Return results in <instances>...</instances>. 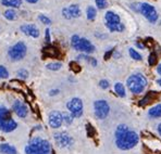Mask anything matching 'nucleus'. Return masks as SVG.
Returning a JSON list of instances; mask_svg holds the SVG:
<instances>
[{"instance_id": "f257e3e1", "label": "nucleus", "mask_w": 161, "mask_h": 154, "mask_svg": "<svg viewBox=\"0 0 161 154\" xmlns=\"http://www.w3.org/2000/svg\"><path fill=\"white\" fill-rule=\"evenodd\" d=\"M139 141L138 135L129 129L126 125H119L115 129V144L121 150H130Z\"/></svg>"}, {"instance_id": "f03ea898", "label": "nucleus", "mask_w": 161, "mask_h": 154, "mask_svg": "<svg viewBox=\"0 0 161 154\" xmlns=\"http://www.w3.org/2000/svg\"><path fill=\"white\" fill-rule=\"evenodd\" d=\"M127 88L132 93H141L147 85V79L143 74H134L131 75L126 80Z\"/></svg>"}, {"instance_id": "7ed1b4c3", "label": "nucleus", "mask_w": 161, "mask_h": 154, "mask_svg": "<svg viewBox=\"0 0 161 154\" xmlns=\"http://www.w3.org/2000/svg\"><path fill=\"white\" fill-rule=\"evenodd\" d=\"M27 53V47L24 42L19 41L15 45H13L8 51L9 58L12 61H21L25 58Z\"/></svg>"}, {"instance_id": "20e7f679", "label": "nucleus", "mask_w": 161, "mask_h": 154, "mask_svg": "<svg viewBox=\"0 0 161 154\" xmlns=\"http://www.w3.org/2000/svg\"><path fill=\"white\" fill-rule=\"evenodd\" d=\"M94 110H95V115H96L97 118L105 119L109 115L110 106H109V103L106 100H97L94 102Z\"/></svg>"}, {"instance_id": "39448f33", "label": "nucleus", "mask_w": 161, "mask_h": 154, "mask_svg": "<svg viewBox=\"0 0 161 154\" xmlns=\"http://www.w3.org/2000/svg\"><path fill=\"white\" fill-rule=\"evenodd\" d=\"M67 108L73 117L79 118L83 115V102L80 98L71 99L67 104Z\"/></svg>"}, {"instance_id": "423d86ee", "label": "nucleus", "mask_w": 161, "mask_h": 154, "mask_svg": "<svg viewBox=\"0 0 161 154\" xmlns=\"http://www.w3.org/2000/svg\"><path fill=\"white\" fill-rule=\"evenodd\" d=\"M53 138L56 143L58 144V146L60 148H67L70 146L73 143V139L68 132L65 131H61V132H57L53 135Z\"/></svg>"}, {"instance_id": "0eeeda50", "label": "nucleus", "mask_w": 161, "mask_h": 154, "mask_svg": "<svg viewBox=\"0 0 161 154\" xmlns=\"http://www.w3.org/2000/svg\"><path fill=\"white\" fill-rule=\"evenodd\" d=\"M141 13L145 16L150 23H155L158 20V13L156 9L149 3H142Z\"/></svg>"}, {"instance_id": "6e6552de", "label": "nucleus", "mask_w": 161, "mask_h": 154, "mask_svg": "<svg viewBox=\"0 0 161 154\" xmlns=\"http://www.w3.org/2000/svg\"><path fill=\"white\" fill-rule=\"evenodd\" d=\"M48 122H49V126L51 128H59L61 127L63 123V117H62V113L59 112V111H53V112L49 113V117H48Z\"/></svg>"}, {"instance_id": "1a4fd4ad", "label": "nucleus", "mask_w": 161, "mask_h": 154, "mask_svg": "<svg viewBox=\"0 0 161 154\" xmlns=\"http://www.w3.org/2000/svg\"><path fill=\"white\" fill-rule=\"evenodd\" d=\"M12 110L15 112V114L21 118H24L28 115V108L25 103H23L20 100H15L12 105Z\"/></svg>"}, {"instance_id": "9d476101", "label": "nucleus", "mask_w": 161, "mask_h": 154, "mask_svg": "<svg viewBox=\"0 0 161 154\" xmlns=\"http://www.w3.org/2000/svg\"><path fill=\"white\" fill-rule=\"evenodd\" d=\"M18 128V123L12 117L6 118L0 122V130L3 132H12Z\"/></svg>"}, {"instance_id": "9b49d317", "label": "nucleus", "mask_w": 161, "mask_h": 154, "mask_svg": "<svg viewBox=\"0 0 161 154\" xmlns=\"http://www.w3.org/2000/svg\"><path fill=\"white\" fill-rule=\"evenodd\" d=\"M21 32L25 34L26 36H31L33 38H38L40 33L39 29L35 24H25L21 26Z\"/></svg>"}, {"instance_id": "f8f14e48", "label": "nucleus", "mask_w": 161, "mask_h": 154, "mask_svg": "<svg viewBox=\"0 0 161 154\" xmlns=\"http://www.w3.org/2000/svg\"><path fill=\"white\" fill-rule=\"evenodd\" d=\"M42 139L39 138V137H36V138H33L32 140L30 141V143L25 146L24 152L25 154H34L35 152L40 149V144H42Z\"/></svg>"}, {"instance_id": "ddd939ff", "label": "nucleus", "mask_w": 161, "mask_h": 154, "mask_svg": "<svg viewBox=\"0 0 161 154\" xmlns=\"http://www.w3.org/2000/svg\"><path fill=\"white\" fill-rule=\"evenodd\" d=\"M75 50H79L85 53H92L95 51V47L94 45H92V42L86 38H80V42L77 45V47L75 48Z\"/></svg>"}, {"instance_id": "4468645a", "label": "nucleus", "mask_w": 161, "mask_h": 154, "mask_svg": "<svg viewBox=\"0 0 161 154\" xmlns=\"http://www.w3.org/2000/svg\"><path fill=\"white\" fill-rule=\"evenodd\" d=\"M0 153L2 154H18V151L13 146L9 143H1L0 144Z\"/></svg>"}, {"instance_id": "2eb2a0df", "label": "nucleus", "mask_w": 161, "mask_h": 154, "mask_svg": "<svg viewBox=\"0 0 161 154\" xmlns=\"http://www.w3.org/2000/svg\"><path fill=\"white\" fill-rule=\"evenodd\" d=\"M50 152H51V146L49 141L42 139V144H40V149L34 154H50Z\"/></svg>"}, {"instance_id": "dca6fc26", "label": "nucleus", "mask_w": 161, "mask_h": 154, "mask_svg": "<svg viewBox=\"0 0 161 154\" xmlns=\"http://www.w3.org/2000/svg\"><path fill=\"white\" fill-rule=\"evenodd\" d=\"M105 18H106L107 23H109V24H118V23H121L120 16L118 15V14H115L114 12H112V11H108V12L106 13Z\"/></svg>"}, {"instance_id": "f3484780", "label": "nucleus", "mask_w": 161, "mask_h": 154, "mask_svg": "<svg viewBox=\"0 0 161 154\" xmlns=\"http://www.w3.org/2000/svg\"><path fill=\"white\" fill-rule=\"evenodd\" d=\"M1 3L9 8H20L22 6V0H1Z\"/></svg>"}, {"instance_id": "a211bd4d", "label": "nucleus", "mask_w": 161, "mask_h": 154, "mask_svg": "<svg viewBox=\"0 0 161 154\" xmlns=\"http://www.w3.org/2000/svg\"><path fill=\"white\" fill-rule=\"evenodd\" d=\"M148 115L153 118L161 117V104H157V105L153 106V108L148 111Z\"/></svg>"}, {"instance_id": "6ab92c4d", "label": "nucleus", "mask_w": 161, "mask_h": 154, "mask_svg": "<svg viewBox=\"0 0 161 154\" xmlns=\"http://www.w3.org/2000/svg\"><path fill=\"white\" fill-rule=\"evenodd\" d=\"M69 11H70V14L72 18H79L80 15V9L77 4H71L69 7Z\"/></svg>"}, {"instance_id": "aec40b11", "label": "nucleus", "mask_w": 161, "mask_h": 154, "mask_svg": "<svg viewBox=\"0 0 161 154\" xmlns=\"http://www.w3.org/2000/svg\"><path fill=\"white\" fill-rule=\"evenodd\" d=\"M4 18L7 19V20L9 21H14L18 19V13L15 12V10H13V9H9V10H6L3 13Z\"/></svg>"}, {"instance_id": "412c9836", "label": "nucleus", "mask_w": 161, "mask_h": 154, "mask_svg": "<svg viewBox=\"0 0 161 154\" xmlns=\"http://www.w3.org/2000/svg\"><path fill=\"white\" fill-rule=\"evenodd\" d=\"M106 26H107L111 32H123L124 30V25L122 23H118V24H109V23H106Z\"/></svg>"}, {"instance_id": "4be33fe9", "label": "nucleus", "mask_w": 161, "mask_h": 154, "mask_svg": "<svg viewBox=\"0 0 161 154\" xmlns=\"http://www.w3.org/2000/svg\"><path fill=\"white\" fill-rule=\"evenodd\" d=\"M114 90H115V92H117L118 96L122 97V98L125 97V88H124V86H123V84L117 82V84L114 85Z\"/></svg>"}, {"instance_id": "5701e85b", "label": "nucleus", "mask_w": 161, "mask_h": 154, "mask_svg": "<svg viewBox=\"0 0 161 154\" xmlns=\"http://www.w3.org/2000/svg\"><path fill=\"white\" fill-rule=\"evenodd\" d=\"M9 117H11L10 111H9L6 106H0V122Z\"/></svg>"}, {"instance_id": "b1692460", "label": "nucleus", "mask_w": 161, "mask_h": 154, "mask_svg": "<svg viewBox=\"0 0 161 154\" xmlns=\"http://www.w3.org/2000/svg\"><path fill=\"white\" fill-rule=\"evenodd\" d=\"M86 14H87V19H88L89 21H94L95 18H96L97 11H96V9H95L93 6H91V7H88V8H87Z\"/></svg>"}, {"instance_id": "393cba45", "label": "nucleus", "mask_w": 161, "mask_h": 154, "mask_svg": "<svg viewBox=\"0 0 161 154\" xmlns=\"http://www.w3.org/2000/svg\"><path fill=\"white\" fill-rule=\"evenodd\" d=\"M62 67V64L60 62H53V63H49L47 64V68L50 71H58Z\"/></svg>"}, {"instance_id": "a878e982", "label": "nucleus", "mask_w": 161, "mask_h": 154, "mask_svg": "<svg viewBox=\"0 0 161 154\" xmlns=\"http://www.w3.org/2000/svg\"><path fill=\"white\" fill-rule=\"evenodd\" d=\"M9 77V71L6 68V66L0 65V79H7Z\"/></svg>"}, {"instance_id": "bb28decb", "label": "nucleus", "mask_w": 161, "mask_h": 154, "mask_svg": "<svg viewBox=\"0 0 161 154\" xmlns=\"http://www.w3.org/2000/svg\"><path fill=\"white\" fill-rule=\"evenodd\" d=\"M16 75H18V77L22 78V79H27L28 78V72L25 68H20V70H18Z\"/></svg>"}, {"instance_id": "cd10ccee", "label": "nucleus", "mask_w": 161, "mask_h": 154, "mask_svg": "<svg viewBox=\"0 0 161 154\" xmlns=\"http://www.w3.org/2000/svg\"><path fill=\"white\" fill-rule=\"evenodd\" d=\"M62 117H63V122H64L67 125L72 124L73 118H74L71 114H69V113H62Z\"/></svg>"}, {"instance_id": "c85d7f7f", "label": "nucleus", "mask_w": 161, "mask_h": 154, "mask_svg": "<svg viewBox=\"0 0 161 154\" xmlns=\"http://www.w3.org/2000/svg\"><path fill=\"white\" fill-rule=\"evenodd\" d=\"M157 61H158V58H157V54L155 53V52H153V53L149 56V59H148V63L150 66H153L157 64Z\"/></svg>"}, {"instance_id": "c756f323", "label": "nucleus", "mask_w": 161, "mask_h": 154, "mask_svg": "<svg viewBox=\"0 0 161 154\" xmlns=\"http://www.w3.org/2000/svg\"><path fill=\"white\" fill-rule=\"evenodd\" d=\"M130 56H131L132 59H134V60H136V61H141L142 60V56L137 51H135L133 48L130 49Z\"/></svg>"}, {"instance_id": "7c9ffc66", "label": "nucleus", "mask_w": 161, "mask_h": 154, "mask_svg": "<svg viewBox=\"0 0 161 154\" xmlns=\"http://www.w3.org/2000/svg\"><path fill=\"white\" fill-rule=\"evenodd\" d=\"M38 20L40 21L42 23H44V24H47V25H49L51 23V20L48 18V16H46V15H44V14H39L38 15Z\"/></svg>"}, {"instance_id": "2f4dec72", "label": "nucleus", "mask_w": 161, "mask_h": 154, "mask_svg": "<svg viewBox=\"0 0 161 154\" xmlns=\"http://www.w3.org/2000/svg\"><path fill=\"white\" fill-rule=\"evenodd\" d=\"M80 37L77 36V35H73L72 36V38H71V45H72V47L73 48H76L77 47V45H79V42H80Z\"/></svg>"}, {"instance_id": "473e14b6", "label": "nucleus", "mask_w": 161, "mask_h": 154, "mask_svg": "<svg viewBox=\"0 0 161 154\" xmlns=\"http://www.w3.org/2000/svg\"><path fill=\"white\" fill-rule=\"evenodd\" d=\"M45 52L47 53L48 56H58V52L54 48H46L45 49Z\"/></svg>"}, {"instance_id": "72a5a7b5", "label": "nucleus", "mask_w": 161, "mask_h": 154, "mask_svg": "<svg viewBox=\"0 0 161 154\" xmlns=\"http://www.w3.org/2000/svg\"><path fill=\"white\" fill-rule=\"evenodd\" d=\"M96 1V4L99 9H105L107 7V0H95Z\"/></svg>"}, {"instance_id": "f704fd0d", "label": "nucleus", "mask_w": 161, "mask_h": 154, "mask_svg": "<svg viewBox=\"0 0 161 154\" xmlns=\"http://www.w3.org/2000/svg\"><path fill=\"white\" fill-rule=\"evenodd\" d=\"M99 86H100V88H103V89H108L109 86H110V84H109L108 80L103 79V80H100V82H99Z\"/></svg>"}, {"instance_id": "c9c22d12", "label": "nucleus", "mask_w": 161, "mask_h": 154, "mask_svg": "<svg viewBox=\"0 0 161 154\" xmlns=\"http://www.w3.org/2000/svg\"><path fill=\"white\" fill-rule=\"evenodd\" d=\"M62 14H63V16H64L67 20H70V19H72V16H71V14H70V11H69V8H64L62 10Z\"/></svg>"}, {"instance_id": "e433bc0d", "label": "nucleus", "mask_w": 161, "mask_h": 154, "mask_svg": "<svg viewBox=\"0 0 161 154\" xmlns=\"http://www.w3.org/2000/svg\"><path fill=\"white\" fill-rule=\"evenodd\" d=\"M71 68H72L74 72H80V65H77L75 62H72L71 63Z\"/></svg>"}, {"instance_id": "4c0bfd02", "label": "nucleus", "mask_w": 161, "mask_h": 154, "mask_svg": "<svg viewBox=\"0 0 161 154\" xmlns=\"http://www.w3.org/2000/svg\"><path fill=\"white\" fill-rule=\"evenodd\" d=\"M87 61H88V62L91 63V64L93 65V66H97V60L95 58H92V56H89Z\"/></svg>"}, {"instance_id": "58836bf2", "label": "nucleus", "mask_w": 161, "mask_h": 154, "mask_svg": "<svg viewBox=\"0 0 161 154\" xmlns=\"http://www.w3.org/2000/svg\"><path fill=\"white\" fill-rule=\"evenodd\" d=\"M46 41L50 42V30H49V28L46 29Z\"/></svg>"}, {"instance_id": "ea45409f", "label": "nucleus", "mask_w": 161, "mask_h": 154, "mask_svg": "<svg viewBox=\"0 0 161 154\" xmlns=\"http://www.w3.org/2000/svg\"><path fill=\"white\" fill-rule=\"evenodd\" d=\"M58 93H59L58 89H53V90H51V91L49 92V94H50V96H54V94H58Z\"/></svg>"}, {"instance_id": "a19ab883", "label": "nucleus", "mask_w": 161, "mask_h": 154, "mask_svg": "<svg viewBox=\"0 0 161 154\" xmlns=\"http://www.w3.org/2000/svg\"><path fill=\"white\" fill-rule=\"evenodd\" d=\"M157 72L159 73V75H161V64L158 65V67H157Z\"/></svg>"}, {"instance_id": "79ce46f5", "label": "nucleus", "mask_w": 161, "mask_h": 154, "mask_svg": "<svg viewBox=\"0 0 161 154\" xmlns=\"http://www.w3.org/2000/svg\"><path fill=\"white\" fill-rule=\"evenodd\" d=\"M27 2H30V3H36L38 0H26Z\"/></svg>"}, {"instance_id": "37998d69", "label": "nucleus", "mask_w": 161, "mask_h": 154, "mask_svg": "<svg viewBox=\"0 0 161 154\" xmlns=\"http://www.w3.org/2000/svg\"><path fill=\"white\" fill-rule=\"evenodd\" d=\"M158 132H159V135L161 136V124L158 125Z\"/></svg>"}, {"instance_id": "c03bdc74", "label": "nucleus", "mask_w": 161, "mask_h": 154, "mask_svg": "<svg viewBox=\"0 0 161 154\" xmlns=\"http://www.w3.org/2000/svg\"><path fill=\"white\" fill-rule=\"evenodd\" d=\"M158 84H159L160 86H161V78H160V79H158Z\"/></svg>"}]
</instances>
